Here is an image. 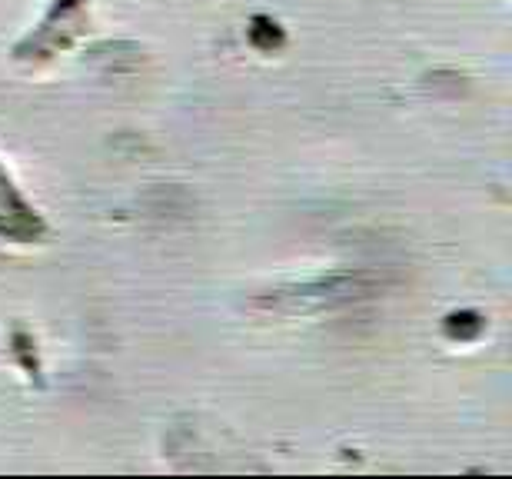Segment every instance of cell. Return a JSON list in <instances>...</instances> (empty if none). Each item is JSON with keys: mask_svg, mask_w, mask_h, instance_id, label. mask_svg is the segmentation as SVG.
Returning <instances> with one entry per match:
<instances>
[{"mask_svg": "<svg viewBox=\"0 0 512 479\" xmlns=\"http://www.w3.org/2000/svg\"><path fill=\"white\" fill-rule=\"evenodd\" d=\"M40 220L34 217V210L17 197L14 183L7 180V173L0 170V237H10L17 243L37 240L40 237Z\"/></svg>", "mask_w": 512, "mask_h": 479, "instance_id": "obj_1", "label": "cell"}]
</instances>
